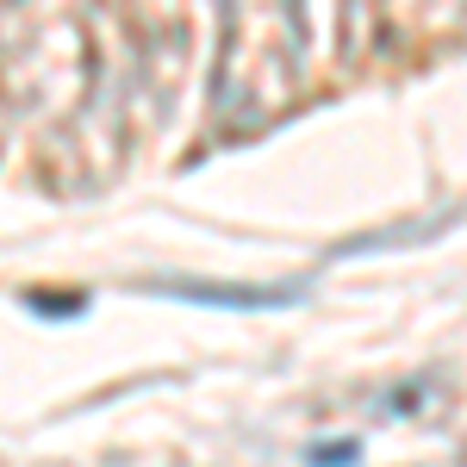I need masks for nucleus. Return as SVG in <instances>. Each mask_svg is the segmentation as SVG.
<instances>
[{
  "label": "nucleus",
  "instance_id": "f257e3e1",
  "mask_svg": "<svg viewBox=\"0 0 467 467\" xmlns=\"http://www.w3.org/2000/svg\"><path fill=\"white\" fill-rule=\"evenodd\" d=\"M156 293L206 299V306H287L293 287H200V281H156Z\"/></svg>",
  "mask_w": 467,
  "mask_h": 467
}]
</instances>
